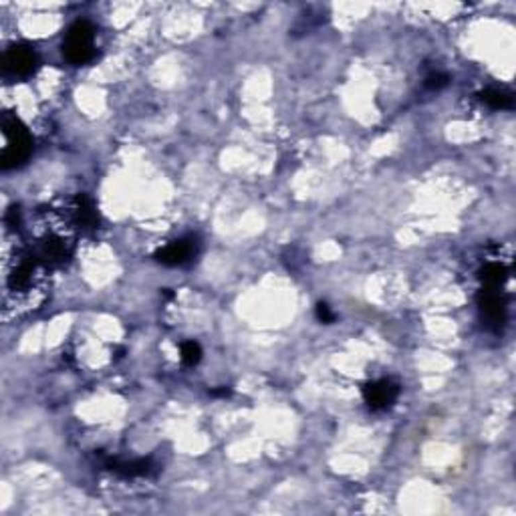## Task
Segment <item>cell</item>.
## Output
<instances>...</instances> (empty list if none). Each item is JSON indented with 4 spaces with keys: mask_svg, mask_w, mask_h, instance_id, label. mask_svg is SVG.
<instances>
[{
    "mask_svg": "<svg viewBox=\"0 0 516 516\" xmlns=\"http://www.w3.org/2000/svg\"><path fill=\"white\" fill-rule=\"evenodd\" d=\"M2 132L6 137V148L0 155V166L2 170H10V168L20 166L22 162H26V157L31 155V150H33V139L26 132V127L13 115H4Z\"/></svg>",
    "mask_w": 516,
    "mask_h": 516,
    "instance_id": "1",
    "label": "cell"
},
{
    "mask_svg": "<svg viewBox=\"0 0 516 516\" xmlns=\"http://www.w3.org/2000/svg\"><path fill=\"white\" fill-rule=\"evenodd\" d=\"M93 38L95 29L89 20H77L67 31L63 42V55L73 65H83L93 57Z\"/></svg>",
    "mask_w": 516,
    "mask_h": 516,
    "instance_id": "2",
    "label": "cell"
},
{
    "mask_svg": "<svg viewBox=\"0 0 516 516\" xmlns=\"http://www.w3.org/2000/svg\"><path fill=\"white\" fill-rule=\"evenodd\" d=\"M2 65H4V71L10 73V75L26 77L37 69L38 57L31 47L15 45V47H10V49L4 53Z\"/></svg>",
    "mask_w": 516,
    "mask_h": 516,
    "instance_id": "3",
    "label": "cell"
},
{
    "mask_svg": "<svg viewBox=\"0 0 516 516\" xmlns=\"http://www.w3.org/2000/svg\"><path fill=\"white\" fill-rule=\"evenodd\" d=\"M400 385L391 380H380V382L365 383L363 398L371 409H385L398 400Z\"/></svg>",
    "mask_w": 516,
    "mask_h": 516,
    "instance_id": "4",
    "label": "cell"
},
{
    "mask_svg": "<svg viewBox=\"0 0 516 516\" xmlns=\"http://www.w3.org/2000/svg\"><path fill=\"white\" fill-rule=\"evenodd\" d=\"M198 244L191 238H184V240H175L172 244L164 247L155 252V260L166 265V267H182L186 263H190L196 256Z\"/></svg>",
    "mask_w": 516,
    "mask_h": 516,
    "instance_id": "5",
    "label": "cell"
},
{
    "mask_svg": "<svg viewBox=\"0 0 516 516\" xmlns=\"http://www.w3.org/2000/svg\"><path fill=\"white\" fill-rule=\"evenodd\" d=\"M478 305L484 319L488 321V325L500 327L506 319V305L504 299L500 297L498 288H484L478 297Z\"/></svg>",
    "mask_w": 516,
    "mask_h": 516,
    "instance_id": "6",
    "label": "cell"
},
{
    "mask_svg": "<svg viewBox=\"0 0 516 516\" xmlns=\"http://www.w3.org/2000/svg\"><path fill=\"white\" fill-rule=\"evenodd\" d=\"M107 468L115 472V474H121V476H127V478H134V476H148L152 472V460H134V462H109Z\"/></svg>",
    "mask_w": 516,
    "mask_h": 516,
    "instance_id": "7",
    "label": "cell"
},
{
    "mask_svg": "<svg viewBox=\"0 0 516 516\" xmlns=\"http://www.w3.org/2000/svg\"><path fill=\"white\" fill-rule=\"evenodd\" d=\"M75 212H77V222L81 228H97V210L93 206V202L87 198V196H77L75 198Z\"/></svg>",
    "mask_w": 516,
    "mask_h": 516,
    "instance_id": "8",
    "label": "cell"
},
{
    "mask_svg": "<svg viewBox=\"0 0 516 516\" xmlns=\"http://www.w3.org/2000/svg\"><path fill=\"white\" fill-rule=\"evenodd\" d=\"M506 274H508V270L497 263L486 265L480 270V279L484 283V288H500V285L506 281Z\"/></svg>",
    "mask_w": 516,
    "mask_h": 516,
    "instance_id": "9",
    "label": "cell"
},
{
    "mask_svg": "<svg viewBox=\"0 0 516 516\" xmlns=\"http://www.w3.org/2000/svg\"><path fill=\"white\" fill-rule=\"evenodd\" d=\"M480 99L492 109H510L513 107V97L504 91H498V89H488V91L480 93Z\"/></svg>",
    "mask_w": 516,
    "mask_h": 516,
    "instance_id": "10",
    "label": "cell"
},
{
    "mask_svg": "<svg viewBox=\"0 0 516 516\" xmlns=\"http://www.w3.org/2000/svg\"><path fill=\"white\" fill-rule=\"evenodd\" d=\"M202 359V349L196 341H188V343L182 345V361L188 365V367H194V365L200 363Z\"/></svg>",
    "mask_w": 516,
    "mask_h": 516,
    "instance_id": "11",
    "label": "cell"
},
{
    "mask_svg": "<svg viewBox=\"0 0 516 516\" xmlns=\"http://www.w3.org/2000/svg\"><path fill=\"white\" fill-rule=\"evenodd\" d=\"M450 83V77L446 75V73H432V75L425 79V87L428 89H441V87H446Z\"/></svg>",
    "mask_w": 516,
    "mask_h": 516,
    "instance_id": "12",
    "label": "cell"
},
{
    "mask_svg": "<svg viewBox=\"0 0 516 516\" xmlns=\"http://www.w3.org/2000/svg\"><path fill=\"white\" fill-rule=\"evenodd\" d=\"M317 319H319L321 323H327V325L335 321V315H333L331 306L327 305V303H319V305H317Z\"/></svg>",
    "mask_w": 516,
    "mask_h": 516,
    "instance_id": "13",
    "label": "cell"
},
{
    "mask_svg": "<svg viewBox=\"0 0 516 516\" xmlns=\"http://www.w3.org/2000/svg\"><path fill=\"white\" fill-rule=\"evenodd\" d=\"M212 396H228V389H218V391H212Z\"/></svg>",
    "mask_w": 516,
    "mask_h": 516,
    "instance_id": "14",
    "label": "cell"
}]
</instances>
